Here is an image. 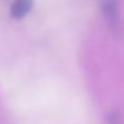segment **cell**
I'll return each mask as SVG.
<instances>
[{
  "instance_id": "2",
  "label": "cell",
  "mask_w": 124,
  "mask_h": 124,
  "mask_svg": "<svg viewBox=\"0 0 124 124\" xmlns=\"http://www.w3.org/2000/svg\"><path fill=\"white\" fill-rule=\"evenodd\" d=\"M33 1L34 0H15L10 8L11 17L19 19V18L27 16L33 7Z\"/></svg>"
},
{
  "instance_id": "1",
  "label": "cell",
  "mask_w": 124,
  "mask_h": 124,
  "mask_svg": "<svg viewBox=\"0 0 124 124\" xmlns=\"http://www.w3.org/2000/svg\"><path fill=\"white\" fill-rule=\"evenodd\" d=\"M102 13L108 28L112 31H117L121 24L119 17V4L118 0H104L102 2Z\"/></svg>"
},
{
  "instance_id": "3",
  "label": "cell",
  "mask_w": 124,
  "mask_h": 124,
  "mask_svg": "<svg viewBox=\"0 0 124 124\" xmlns=\"http://www.w3.org/2000/svg\"><path fill=\"white\" fill-rule=\"evenodd\" d=\"M108 124H122L121 116L118 112H116V111L111 112V115L108 116Z\"/></svg>"
}]
</instances>
